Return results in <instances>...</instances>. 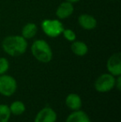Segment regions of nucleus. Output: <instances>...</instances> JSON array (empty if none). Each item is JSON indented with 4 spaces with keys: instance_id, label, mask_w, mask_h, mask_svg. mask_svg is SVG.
I'll return each mask as SVG.
<instances>
[{
    "instance_id": "nucleus-1",
    "label": "nucleus",
    "mask_w": 121,
    "mask_h": 122,
    "mask_svg": "<svg viewBox=\"0 0 121 122\" xmlns=\"http://www.w3.org/2000/svg\"><path fill=\"white\" fill-rule=\"evenodd\" d=\"M2 47L8 55L18 56L26 51L28 42L23 36H8L3 39Z\"/></svg>"
},
{
    "instance_id": "nucleus-2",
    "label": "nucleus",
    "mask_w": 121,
    "mask_h": 122,
    "mask_svg": "<svg viewBox=\"0 0 121 122\" xmlns=\"http://www.w3.org/2000/svg\"><path fill=\"white\" fill-rule=\"evenodd\" d=\"M31 51L33 56L43 63H47L52 59V51L45 40H36L32 43Z\"/></svg>"
},
{
    "instance_id": "nucleus-3",
    "label": "nucleus",
    "mask_w": 121,
    "mask_h": 122,
    "mask_svg": "<svg viewBox=\"0 0 121 122\" xmlns=\"http://www.w3.org/2000/svg\"><path fill=\"white\" fill-rule=\"evenodd\" d=\"M42 28L47 36L57 37L62 33L64 30L63 24L57 19H46L42 23Z\"/></svg>"
},
{
    "instance_id": "nucleus-4",
    "label": "nucleus",
    "mask_w": 121,
    "mask_h": 122,
    "mask_svg": "<svg viewBox=\"0 0 121 122\" xmlns=\"http://www.w3.org/2000/svg\"><path fill=\"white\" fill-rule=\"evenodd\" d=\"M115 86V78L113 75L105 73L100 75L95 82V88L98 92H108Z\"/></svg>"
},
{
    "instance_id": "nucleus-5",
    "label": "nucleus",
    "mask_w": 121,
    "mask_h": 122,
    "mask_svg": "<svg viewBox=\"0 0 121 122\" xmlns=\"http://www.w3.org/2000/svg\"><path fill=\"white\" fill-rule=\"evenodd\" d=\"M17 90V81L13 76L0 75V94L4 97L13 95Z\"/></svg>"
},
{
    "instance_id": "nucleus-6",
    "label": "nucleus",
    "mask_w": 121,
    "mask_h": 122,
    "mask_svg": "<svg viewBox=\"0 0 121 122\" xmlns=\"http://www.w3.org/2000/svg\"><path fill=\"white\" fill-rule=\"evenodd\" d=\"M107 69L114 76L121 75V55L120 52L113 54L107 61Z\"/></svg>"
},
{
    "instance_id": "nucleus-7",
    "label": "nucleus",
    "mask_w": 121,
    "mask_h": 122,
    "mask_svg": "<svg viewBox=\"0 0 121 122\" xmlns=\"http://www.w3.org/2000/svg\"><path fill=\"white\" fill-rule=\"evenodd\" d=\"M57 113L52 108L45 107L42 109L36 116L34 122H56Z\"/></svg>"
},
{
    "instance_id": "nucleus-8",
    "label": "nucleus",
    "mask_w": 121,
    "mask_h": 122,
    "mask_svg": "<svg viewBox=\"0 0 121 122\" xmlns=\"http://www.w3.org/2000/svg\"><path fill=\"white\" fill-rule=\"evenodd\" d=\"M74 12V8H73L72 3L70 2H63L58 6L56 12V14L60 19H65V18L70 17Z\"/></svg>"
},
{
    "instance_id": "nucleus-9",
    "label": "nucleus",
    "mask_w": 121,
    "mask_h": 122,
    "mask_svg": "<svg viewBox=\"0 0 121 122\" xmlns=\"http://www.w3.org/2000/svg\"><path fill=\"white\" fill-rule=\"evenodd\" d=\"M78 23L82 28L86 30H92L97 25V21L93 16L90 14H81L78 18Z\"/></svg>"
},
{
    "instance_id": "nucleus-10",
    "label": "nucleus",
    "mask_w": 121,
    "mask_h": 122,
    "mask_svg": "<svg viewBox=\"0 0 121 122\" xmlns=\"http://www.w3.org/2000/svg\"><path fill=\"white\" fill-rule=\"evenodd\" d=\"M66 105L68 108H70L72 111H78L81 109L82 106L81 98L77 94H69L66 98Z\"/></svg>"
},
{
    "instance_id": "nucleus-11",
    "label": "nucleus",
    "mask_w": 121,
    "mask_h": 122,
    "mask_svg": "<svg viewBox=\"0 0 121 122\" xmlns=\"http://www.w3.org/2000/svg\"><path fill=\"white\" fill-rule=\"evenodd\" d=\"M66 122H91V120L86 112L78 110L69 115Z\"/></svg>"
},
{
    "instance_id": "nucleus-12",
    "label": "nucleus",
    "mask_w": 121,
    "mask_h": 122,
    "mask_svg": "<svg viewBox=\"0 0 121 122\" xmlns=\"http://www.w3.org/2000/svg\"><path fill=\"white\" fill-rule=\"evenodd\" d=\"M71 51L74 54L79 56H83L88 52V47L85 42L81 41H74L71 44Z\"/></svg>"
},
{
    "instance_id": "nucleus-13",
    "label": "nucleus",
    "mask_w": 121,
    "mask_h": 122,
    "mask_svg": "<svg viewBox=\"0 0 121 122\" xmlns=\"http://www.w3.org/2000/svg\"><path fill=\"white\" fill-rule=\"evenodd\" d=\"M37 32V27L35 23H29L26 24L23 27L22 30V36L25 39H30L32 38Z\"/></svg>"
},
{
    "instance_id": "nucleus-14",
    "label": "nucleus",
    "mask_w": 121,
    "mask_h": 122,
    "mask_svg": "<svg viewBox=\"0 0 121 122\" xmlns=\"http://www.w3.org/2000/svg\"><path fill=\"white\" fill-rule=\"evenodd\" d=\"M9 109L12 114L15 115V116H20L23 113H24L26 107H25V105L23 104V102L20 101H16L12 103Z\"/></svg>"
},
{
    "instance_id": "nucleus-15",
    "label": "nucleus",
    "mask_w": 121,
    "mask_h": 122,
    "mask_svg": "<svg viewBox=\"0 0 121 122\" xmlns=\"http://www.w3.org/2000/svg\"><path fill=\"white\" fill-rule=\"evenodd\" d=\"M11 111L8 106L0 104V122H8Z\"/></svg>"
},
{
    "instance_id": "nucleus-16",
    "label": "nucleus",
    "mask_w": 121,
    "mask_h": 122,
    "mask_svg": "<svg viewBox=\"0 0 121 122\" xmlns=\"http://www.w3.org/2000/svg\"><path fill=\"white\" fill-rule=\"evenodd\" d=\"M62 34L64 36V37L66 39L67 41H70V42H74L76 41V35L75 33V32H73L71 29H65L63 30Z\"/></svg>"
},
{
    "instance_id": "nucleus-17",
    "label": "nucleus",
    "mask_w": 121,
    "mask_h": 122,
    "mask_svg": "<svg viewBox=\"0 0 121 122\" xmlns=\"http://www.w3.org/2000/svg\"><path fill=\"white\" fill-rule=\"evenodd\" d=\"M9 68V62L4 57H0V75H3Z\"/></svg>"
},
{
    "instance_id": "nucleus-18",
    "label": "nucleus",
    "mask_w": 121,
    "mask_h": 122,
    "mask_svg": "<svg viewBox=\"0 0 121 122\" xmlns=\"http://www.w3.org/2000/svg\"><path fill=\"white\" fill-rule=\"evenodd\" d=\"M115 85H116V86H117V89H118L119 91H120V89H121V76H118L117 81L115 80Z\"/></svg>"
},
{
    "instance_id": "nucleus-19",
    "label": "nucleus",
    "mask_w": 121,
    "mask_h": 122,
    "mask_svg": "<svg viewBox=\"0 0 121 122\" xmlns=\"http://www.w3.org/2000/svg\"><path fill=\"white\" fill-rule=\"evenodd\" d=\"M66 1L70 2V3H77V2H79L80 0H66Z\"/></svg>"
}]
</instances>
